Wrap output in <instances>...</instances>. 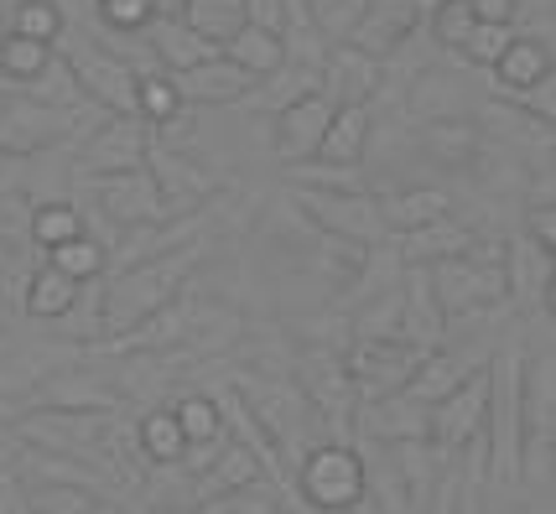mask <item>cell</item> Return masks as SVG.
<instances>
[{
  "mask_svg": "<svg viewBox=\"0 0 556 514\" xmlns=\"http://www.w3.org/2000/svg\"><path fill=\"white\" fill-rule=\"evenodd\" d=\"M198 266H203V245L172 249V255H156V260H141V266L110 270L104 275V296H99V338H121V333H130L151 312H162L172 296L188 286V275Z\"/></svg>",
  "mask_w": 556,
  "mask_h": 514,
  "instance_id": "6da1fadb",
  "label": "cell"
},
{
  "mask_svg": "<svg viewBox=\"0 0 556 514\" xmlns=\"http://www.w3.org/2000/svg\"><path fill=\"white\" fill-rule=\"evenodd\" d=\"M296 493L317 514H349L364 504V452L354 441H317L296 463Z\"/></svg>",
  "mask_w": 556,
  "mask_h": 514,
  "instance_id": "7a4b0ae2",
  "label": "cell"
},
{
  "mask_svg": "<svg viewBox=\"0 0 556 514\" xmlns=\"http://www.w3.org/2000/svg\"><path fill=\"white\" fill-rule=\"evenodd\" d=\"M343 348H296L291 359V385L307 395V406L317 411V421L328 432H339V441L349 437L354 426V411H359V390L354 380L343 374Z\"/></svg>",
  "mask_w": 556,
  "mask_h": 514,
  "instance_id": "3957f363",
  "label": "cell"
},
{
  "mask_svg": "<svg viewBox=\"0 0 556 514\" xmlns=\"http://www.w3.org/2000/svg\"><path fill=\"white\" fill-rule=\"evenodd\" d=\"M432 281V296L442 307L447 327L458 318H479L489 307H505V260H447V266L427 270Z\"/></svg>",
  "mask_w": 556,
  "mask_h": 514,
  "instance_id": "277c9868",
  "label": "cell"
},
{
  "mask_svg": "<svg viewBox=\"0 0 556 514\" xmlns=\"http://www.w3.org/2000/svg\"><path fill=\"white\" fill-rule=\"evenodd\" d=\"M339 359H343V374L354 380L359 400H380V395L406 390V380L427 359V348H416L406 338H354Z\"/></svg>",
  "mask_w": 556,
  "mask_h": 514,
  "instance_id": "5b68a950",
  "label": "cell"
},
{
  "mask_svg": "<svg viewBox=\"0 0 556 514\" xmlns=\"http://www.w3.org/2000/svg\"><path fill=\"white\" fill-rule=\"evenodd\" d=\"M296 208H302V219L313 223L317 234L349 240L359 249H375L390 240L375 193H307V188H296Z\"/></svg>",
  "mask_w": 556,
  "mask_h": 514,
  "instance_id": "8992f818",
  "label": "cell"
},
{
  "mask_svg": "<svg viewBox=\"0 0 556 514\" xmlns=\"http://www.w3.org/2000/svg\"><path fill=\"white\" fill-rule=\"evenodd\" d=\"M146 171H151V182H156V193L167 203L172 219H182V214H198V208H208L218 193H224V177L214 167H203L193 151H172V146H146Z\"/></svg>",
  "mask_w": 556,
  "mask_h": 514,
  "instance_id": "52a82bcc",
  "label": "cell"
},
{
  "mask_svg": "<svg viewBox=\"0 0 556 514\" xmlns=\"http://www.w3.org/2000/svg\"><path fill=\"white\" fill-rule=\"evenodd\" d=\"M416 151L432 162V167L463 171L473 182H489L500 171V146L484 136L479 120H437V125H416Z\"/></svg>",
  "mask_w": 556,
  "mask_h": 514,
  "instance_id": "ba28073f",
  "label": "cell"
},
{
  "mask_svg": "<svg viewBox=\"0 0 556 514\" xmlns=\"http://www.w3.org/2000/svg\"><path fill=\"white\" fill-rule=\"evenodd\" d=\"M73 136H78V115H63L26 94H5L0 104V156H42L52 146H68Z\"/></svg>",
  "mask_w": 556,
  "mask_h": 514,
  "instance_id": "9c48e42d",
  "label": "cell"
},
{
  "mask_svg": "<svg viewBox=\"0 0 556 514\" xmlns=\"http://www.w3.org/2000/svg\"><path fill=\"white\" fill-rule=\"evenodd\" d=\"M63 57H68V68L89 104H99L115 120H136V68L125 57L104 48H68Z\"/></svg>",
  "mask_w": 556,
  "mask_h": 514,
  "instance_id": "30bf717a",
  "label": "cell"
},
{
  "mask_svg": "<svg viewBox=\"0 0 556 514\" xmlns=\"http://www.w3.org/2000/svg\"><path fill=\"white\" fill-rule=\"evenodd\" d=\"M484 411H489V364L473 369L453 395H442L427 411V441L442 452H458L473 437H484Z\"/></svg>",
  "mask_w": 556,
  "mask_h": 514,
  "instance_id": "8fae6325",
  "label": "cell"
},
{
  "mask_svg": "<svg viewBox=\"0 0 556 514\" xmlns=\"http://www.w3.org/2000/svg\"><path fill=\"white\" fill-rule=\"evenodd\" d=\"M146 146H151V130L141 120H110L94 125L78 146V162H73V177L89 182V177H115V171H136L146 162Z\"/></svg>",
  "mask_w": 556,
  "mask_h": 514,
  "instance_id": "7c38bea8",
  "label": "cell"
},
{
  "mask_svg": "<svg viewBox=\"0 0 556 514\" xmlns=\"http://www.w3.org/2000/svg\"><path fill=\"white\" fill-rule=\"evenodd\" d=\"M89 188L99 197V214L115 223V234L125 229H141V223H162L172 219L162 193H156V182H151V171L136 167V171H115V177H89Z\"/></svg>",
  "mask_w": 556,
  "mask_h": 514,
  "instance_id": "4fadbf2b",
  "label": "cell"
},
{
  "mask_svg": "<svg viewBox=\"0 0 556 514\" xmlns=\"http://www.w3.org/2000/svg\"><path fill=\"white\" fill-rule=\"evenodd\" d=\"M432 5L437 0H369V5H364V16H359V26L349 31V48L364 52V57H375V63H386L406 37L421 31V22H427V11H432Z\"/></svg>",
  "mask_w": 556,
  "mask_h": 514,
  "instance_id": "5bb4252c",
  "label": "cell"
},
{
  "mask_svg": "<svg viewBox=\"0 0 556 514\" xmlns=\"http://www.w3.org/2000/svg\"><path fill=\"white\" fill-rule=\"evenodd\" d=\"M115 416H78V411H26L16 416V441L37 447V452H58V458H84L89 447H99L104 426Z\"/></svg>",
  "mask_w": 556,
  "mask_h": 514,
  "instance_id": "9a60e30c",
  "label": "cell"
},
{
  "mask_svg": "<svg viewBox=\"0 0 556 514\" xmlns=\"http://www.w3.org/2000/svg\"><path fill=\"white\" fill-rule=\"evenodd\" d=\"M479 104V94L468 89L463 68H427L421 78H412V89L401 94V120L406 125H437V120H468L463 110Z\"/></svg>",
  "mask_w": 556,
  "mask_h": 514,
  "instance_id": "2e32d148",
  "label": "cell"
},
{
  "mask_svg": "<svg viewBox=\"0 0 556 514\" xmlns=\"http://www.w3.org/2000/svg\"><path fill=\"white\" fill-rule=\"evenodd\" d=\"M31 400H37V411H78V416H115L121 411V390L99 374H84V369L42 374Z\"/></svg>",
  "mask_w": 556,
  "mask_h": 514,
  "instance_id": "e0dca14e",
  "label": "cell"
},
{
  "mask_svg": "<svg viewBox=\"0 0 556 514\" xmlns=\"http://www.w3.org/2000/svg\"><path fill=\"white\" fill-rule=\"evenodd\" d=\"M505 301L526 307L535 318H552V255L531 245L526 234L505 245Z\"/></svg>",
  "mask_w": 556,
  "mask_h": 514,
  "instance_id": "ac0fdd59",
  "label": "cell"
},
{
  "mask_svg": "<svg viewBox=\"0 0 556 514\" xmlns=\"http://www.w3.org/2000/svg\"><path fill=\"white\" fill-rule=\"evenodd\" d=\"M333 99L323 94H307L296 99L291 110H281V115H270L276 120V156L287 162V167H296V162H317V146H323V130H328V120H333Z\"/></svg>",
  "mask_w": 556,
  "mask_h": 514,
  "instance_id": "d6986e66",
  "label": "cell"
},
{
  "mask_svg": "<svg viewBox=\"0 0 556 514\" xmlns=\"http://www.w3.org/2000/svg\"><path fill=\"white\" fill-rule=\"evenodd\" d=\"M375 203H380V219H386L390 240H401L412 229H427L437 219H453V193L447 188H427V182L386 188V193H375Z\"/></svg>",
  "mask_w": 556,
  "mask_h": 514,
  "instance_id": "ffe728a7",
  "label": "cell"
},
{
  "mask_svg": "<svg viewBox=\"0 0 556 514\" xmlns=\"http://www.w3.org/2000/svg\"><path fill=\"white\" fill-rule=\"evenodd\" d=\"M317 94L333 99V104H375V94H380V63L354 52L349 42L328 48L323 68H317Z\"/></svg>",
  "mask_w": 556,
  "mask_h": 514,
  "instance_id": "44dd1931",
  "label": "cell"
},
{
  "mask_svg": "<svg viewBox=\"0 0 556 514\" xmlns=\"http://www.w3.org/2000/svg\"><path fill=\"white\" fill-rule=\"evenodd\" d=\"M208 400H214L218 411V426H224V437L240 441L244 452H255V463L266 467L270 484H287V467H281V458H276V447H270V437L261 432V421L250 416V406H244V395L235 390V385H218V390H208Z\"/></svg>",
  "mask_w": 556,
  "mask_h": 514,
  "instance_id": "7402d4cb",
  "label": "cell"
},
{
  "mask_svg": "<svg viewBox=\"0 0 556 514\" xmlns=\"http://www.w3.org/2000/svg\"><path fill=\"white\" fill-rule=\"evenodd\" d=\"M354 426H359L364 437L390 441V447H401V441H427V406L406 400L401 390L380 395V400H359Z\"/></svg>",
  "mask_w": 556,
  "mask_h": 514,
  "instance_id": "603a6c76",
  "label": "cell"
},
{
  "mask_svg": "<svg viewBox=\"0 0 556 514\" xmlns=\"http://www.w3.org/2000/svg\"><path fill=\"white\" fill-rule=\"evenodd\" d=\"M401 338L416 348H442V338H447V318H442L421 266L401 270Z\"/></svg>",
  "mask_w": 556,
  "mask_h": 514,
  "instance_id": "cb8c5ba5",
  "label": "cell"
},
{
  "mask_svg": "<svg viewBox=\"0 0 556 514\" xmlns=\"http://www.w3.org/2000/svg\"><path fill=\"white\" fill-rule=\"evenodd\" d=\"M177 94L188 110H208V104H244V94L255 89V78L235 68L229 57H214V63H198L188 74H172Z\"/></svg>",
  "mask_w": 556,
  "mask_h": 514,
  "instance_id": "d4e9b609",
  "label": "cell"
},
{
  "mask_svg": "<svg viewBox=\"0 0 556 514\" xmlns=\"http://www.w3.org/2000/svg\"><path fill=\"white\" fill-rule=\"evenodd\" d=\"M473 234H479L473 223L437 219V223H427V229L401 234V240H395V255H401V266L432 270V266H447V260H463V255H468V245H473Z\"/></svg>",
  "mask_w": 556,
  "mask_h": 514,
  "instance_id": "484cf974",
  "label": "cell"
},
{
  "mask_svg": "<svg viewBox=\"0 0 556 514\" xmlns=\"http://www.w3.org/2000/svg\"><path fill=\"white\" fill-rule=\"evenodd\" d=\"M494 74V89L509 99H520L526 89H535L541 78H552V42L546 37H509V48L500 52V63L489 68Z\"/></svg>",
  "mask_w": 556,
  "mask_h": 514,
  "instance_id": "4316f807",
  "label": "cell"
},
{
  "mask_svg": "<svg viewBox=\"0 0 556 514\" xmlns=\"http://www.w3.org/2000/svg\"><path fill=\"white\" fill-rule=\"evenodd\" d=\"M369 136H375V115L369 104H339L333 120L323 130V146H317V162L328 167H364L369 156Z\"/></svg>",
  "mask_w": 556,
  "mask_h": 514,
  "instance_id": "83f0119b",
  "label": "cell"
},
{
  "mask_svg": "<svg viewBox=\"0 0 556 514\" xmlns=\"http://www.w3.org/2000/svg\"><path fill=\"white\" fill-rule=\"evenodd\" d=\"M151 57H156L162 74H188V68H198V63H214L218 48L208 42V37H198L188 22L167 16V22L151 26Z\"/></svg>",
  "mask_w": 556,
  "mask_h": 514,
  "instance_id": "f1b7e54d",
  "label": "cell"
},
{
  "mask_svg": "<svg viewBox=\"0 0 556 514\" xmlns=\"http://www.w3.org/2000/svg\"><path fill=\"white\" fill-rule=\"evenodd\" d=\"M473 369H484V364H468V359H463V354H453V348H427V359L416 364V374L406 380V390H401V395L432 411L437 400L458 390V385L468 380V374H473Z\"/></svg>",
  "mask_w": 556,
  "mask_h": 514,
  "instance_id": "f546056e",
  "label": "cell"
},
{
  "mask_svg": "<svg viewBox=\"0 0 556 514\" xmlns=\"http://www.w3.org/2000/svg\"><path fill=\"white\" fill-rule=\"evenodd\" d=\"M78 292H84V286H78L73 275H63V270H52L48 260H42V266H31L22 312L37 322H63L73 307H78Z\"/></svg>",
  "mask_w": 556,
  "mask_h": 514,
  "instance_id": "4dcf8cb0",
  "label": "cell"
},
{
  "mask_svg": "<svg viewBox=\"0 0 556 514\" xmlns=\"http://www.w3.org/2000/svg\"><path fill=\"white\" fill-rule=\"evenodd\" d=\"M317 94V74L313 68H302V63H281L276 74L255 78V89L244 94V104L250 110H261V115H281V110H291L296 99Z\"/></svg>",
  "mask_w": 556,
  "mask_h": 514,
  "instance_id": "1f68e13d",
  "label": "cell"
},
{
  "mask_svg": "<svg viewBox=\"0 0 556 514\" xmlns=\"http://www.w3.org/2000/svg\"><path fill=\"white\" fill-rule=\"evenodd\" d=\"M218 57H229L235 68H244L250 78H266V74H276L281 63H287V42L276 37V31H261V26H250L244 22L224 48H218Z\"/></svg>",
  "mask_w": 556,
  "mask_h": 514,
  "instance_id": "d6a6232c",
  "label": "cell"
},
{
  "mask_svg": "<svg viewBox=\"0 0 556 514\" xmlns=\"http://www.w3.org/2000/svg\"><path fill=\"white\" fill-rule=\"evenodd\" d=\"M78 234H89L78 203H63V197H58V203H37V208L26 214V240L42 249V255H52L58 245H68Z\"/></svg>",
  "mask_w": 556,
  "mask_h": 514,
  "instance_id": "836d02e7",
  "label": "cell"
},
{
  "mask_svg": "<svg viewBox=\"0 0 556 514\" xmlns=\"http://www.w3.org/2000/svg\"><path fill=\"white\" fill-rule=\"evenodd\" d=\"M136 447H141L146 463L156 467H172L182 463L193 447L182 441V432H177V421H172V406H151L141 421H136Z\"/></svg>",
  "mask_w": 556,
  "mask_h": 514,
  "instance_id": "e575fe53",
  "label": "cell"
},
{
  "mask_svg": "<svg viewBox=\"0 0 556 514\" xmlns=\"http://www.w3.org/2000/svg\"><path fill=\"white\" fill-rule=\"evenodd\" d=\"M177 22H188L198 37H208L214 48H224L244 26V0H182Z\"/></svg>",
  "mask_w": 556,
  "mask_h": 514,
  "instance_id": "d590c367",
  "label": "cell"
},
{
  "mask_svg": "<svg viewBox=\"0 0 556 514\" xmlns=\"http://www.w3.org/2000/svg\"><path fill=\"white\" fill-rule=\"evenodd\" d=\"M5 31L58 52V42H63V5L58 0H16L11 16H5Z\"/></svg>",
  "mask_w": 556,
  "mask_h": 514,
  "instance_id": "8d00e7d4",
  "label": "cell"
},
{
  "mask_svg": "<svg viewBox=\"0 0 556 514\" xmlns=\"http://www.w3.org/2000/svg\"><path fill=\"white\" fill-rule=\"evenodd\" d=\"M52 63V48H42V42H26V37H0V78L5 83H22V89H31L37 78L48 74Z\"/></svg>",
  "mask_w": 556,
  "mask_h": 514,
  "instance_id": "74e56055",
  "label": "cell"
},
{
  "mask_svg": "<svg viewBox=\"0 0 556 514\" xmlns=\"http://www.w3.org/2000/svg\"><path fill=\"white\" fill-rule=\"evenodd\" d=\"M172 421H177V432L188 447H214L224 441V426H218V411L208 395H177L172 400Z\"/></svg>",
  "mask_w": 556,
  "mask_h": 514,
  "instance_id": "f35d334b",
  "label": "cell"
},
{
  "mask_svg": "<svg viewBox=\"0 0 556 514\" xmlns=\"http://www.w3.org/2000/svg\"><path fill=\"white\" fill-rule=\"evenodd\" d=\"M287 182L307 188V193H375L364 182V167H328V162H296L287 167Z\"/></svg>",
  "mask_w": 556,
  "mask_h": 514,
  "instance_id": "ab89813d",
  "label": "cell"
},
{
  "mask_svg": "<svg viewBox=\"0 0 556 514\" xmlns=\"http://www.w3.org/2000/svg\"><path fill=\"white\" fill-rule=\"evenodd\" d=\"M48 266L63 270V275H73L78 286H89V281H99V275L110 270V249L99 245V240H89V234H78V240H68V245L52 249Z\"/></svg>",
  "mask_w": 556,
  "mask_h": 514,
  "instance_id": "60d3db41",
  "label": "cell"
},
{
  "mask_svg": "<svg viewBox=\"0 0 556 514\" xmlns=\"http://www.w3.org/2000/svg\"><path fill=\"white\" fill-rule=\"evenodd\" d=\"M26 99H37V104H52V110H63V115H84V89H78V78H73L68 68V57H58L52 52V63H48V74L31 83V94Z\"/></svg>",
  "mask_w": 556,
  "mask_h": 514,
  "instance_id": "b9f144b4",
  "label": "cell"
},
{
  "mask_svg": "<svg viewBox=\"0 0 556 514\" xmlns=\"http://www.w3.org/2000/svg\"><path fill=\"white\" fill-rule=\"evenodd\" d=\"M177 110H182V94H177L172 74H146V78H136V120H141L146 130L167 125Z\"/></svg>",
  "mask_w": 556,
  "mask_h": 514,
  "instance_id": "7bdbcfd3",
  "label": "cell"
},
{
  "mask_svg": "<svg viewBox=\"0 0 556 514\" xmlns=\"http://www.w3.org/2000/svg\"><path fill=\"white\" fill-rule=\"evenodd\" d=\"M364 5H369V0H307V22H313V31L328 48H343L349 31L359 26Z\"/></svg>",
  "mask_w": 556,
  "mask_h": 514,
  "instance_id": "ee69618b",
  "label": "cell"
},
{
  "mask_svg": "<svg viewBox=\"0 0 556 514\" xmlns=\"http://www.w3.org/2000/svg\"><path fill=\"white\" fill-rule=\"evenodd\" d=\"M427 37H432V48H442V52H458L463 42H468V31L479 26V16L463 5V0H437L432 11H427Z\"/></svg>",
  "mask_w": 556,
  "mask_h": 514,
  "instance_id": "f6af8a7d",
  "label": "cell"
},
{
  "mask_svg": "<svg viewBox=\"0 0 556 514\" xmlns=\"http://www.w3.org/2000/svg\"><path fill=\"white\" fill-rule=\"evenodd\" d=\"M509 37H515V22H479L473 31H468V42L458 48L463 68H494L500 63V52L509 48Z\"/></svg>",
  "mask_w": 556,
  "mask_h": 514,
  "instance_id": "bcb514c9",
  "label": "cell"
},
{
  "mask_svg": "<svg viewBox=\"0 0 556 514\" xmlns=\"http://www.w3.org/2000/svg\"><path fill=\"white\" fill-rule=\"evenodd\" d=\"M94 16L110 26V31L136 37V31H151V26H156V5H151V0H94Z\"/></svg>",
  "mask_w": 556,
  "mask_h": 514,
  "instance_id": "7dc6e473",
  "label": "cell"
},
{
  "mask_svg": "<svg viewBox=\"0 0 556 514\" xmlns=\"http://www.w3.org/2000/svg\"><path fill=\"white\" fill-rule=\"evenodd\" d=\"M22 499L31 514H84L89 510V493L73 489V484H37V489H26Z\"/></svg>",
  "mask_w": 556,
  "mask_h": 514,
  "instance_id": "c3c4849f",
  "label": "cell"
},
{
  "mask_svg": "<svg viewBox=\"0 0 556 514\" xmlns=\"http://www.w3.org/2000/svg\"><path fill=\"white\" fill-rule=\"evenodd\" d=\"M520 478L552 484V437H526L520 441Z\"/></svg>",
  "mask_w": 556,
  "mask_h": 514,
  "instance_id": "681fc988",
  "label": "cell"
},
{
  "mask_svg": "<svg viewBox=\"0 0 556 514\" xmlns=\"http://www.w3.org/2000/svg\"><path fill=\"white\" fill-rule=\"evenodd\" d=\"M526 240L552 255L556 249V203H531V208H526Z\"/></svg>",
  "mask_w": 556,
  "mask_h": 514,
  "instance_id": "f907efd6",
  "label": "cell"
},
{
  "mask_svg": "<svg viewBox=\"0 0 556 514\" xmlns=\"http://www.w3.org/2000/svg\"><path fill=\"white\" fill-rule=\"evenodd\" d=\"M515 104H520V110H526L535 125H552V115H556V74L541 78L535 89H526V94L515 99Z\"/></svg>",
  "mask_w": 556,
  "mask_h": 514,
  "instance_id": "816d5d0a",
  "label": "cell"
},
{
  "mask_svg": "<svg viewBox=\"0 0 556 514\" xmlns=\"http://www.w3.org/2000/svg\"><path fill=\"white\" fill-rule=\"evenodd\" d=\"M244 22L281 37L287 31V0H244Z\"/></svg>",
  "mask_w": 556,
  "mask_h": 514,
  "instance_id": "f5cc1de1",
  "label": "cell"
},
{
  "mask_svg": "<svg viewBox=\"0 0 556 514\" xmlns=\"http://www.w3.org/2000/svg\"><path fill=\"white\" fill-rule=\"evenodd\" d=\"M479 22H515V0H463Z\"/></svg>",
  "mask_w": 556,
  "mask_h": 514,
  "instance_id": "db71d44e",
  "label": "cell"
},
{
  "mask_svg": "<svg viewBox=\"0 0 556 514\" xmlns=\"http://www.w3.org/2000/svg\"><path fill=\"white\" fill-rule=\"evenodd\" d=\"M84 514H125V510L121 504H110V499H89V510Z\"/></svg>",
  "mask_w": 556,
  "mask_h": 514,
  "instance_id": "11a10c76",
  "label": "cell"
},
{
  "mask_svg": "<svg viewBox=\"0 0 556 514\" xmlns=\"http://www.w3.org/2000/svg\"><path fill=\"white\" fill-rule=\"evenodd\" d=\"M520 514H535V510H520Z\"/></svg>",
  "mask_w": 556,
  "mask_h": 514,
  "instance_id": "9f6ffc18",
  "label": "cell"
},
{
  "mask_svg": "<svg viewBox=\"0 0 556 514\" xmlns=\"http://www.w3.org/2000/svg\"><path fill=\"white\" fill-rule=\"evenodd\" d=\"M0 104H5V94H0Z\"/></svg>",
  "mask_w": 556,
  "mask_h": 514,
  "instance_id": "6f0895ef",
  "label": "cell"
}]
</instances>
